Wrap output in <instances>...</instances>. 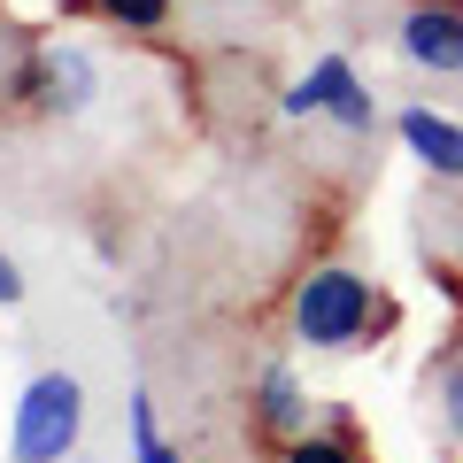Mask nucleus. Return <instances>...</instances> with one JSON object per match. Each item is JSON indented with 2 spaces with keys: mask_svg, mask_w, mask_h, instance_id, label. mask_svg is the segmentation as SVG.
Listing matches in <instances>:
<instances>
[{
  "mask_svg": "<svg viewBox=\"0 0 463 463\" xmlns=\"http://www.w3.org/2000/svg\"><path fill=\"white\" fill-rule=\"evenodd\" d=\"M24 301V270H16V255H0V309H16Z\"/></svg>",
  "mask_w": 463,
  "mask_h": 463,
  "instance_id": "f8f14e48",
  "label": "nucleus"
},
{
  "mask_svg": "<svg viewBox=\"0 0 463 463\" xmlns=\"http://www.w3.org/2000/svg\"><path fill=\"white\" fill-rule=\"evenodd\" d=\"M255 425H263L270 440H301V432L317 425V410H309V394H301V379H294L286 355H270V364L255 371Z\"/></svg>",
  "mask_w": 463,
  "mask_h": 463,
  "instance_id": "0eeeda50",
  "label": "nucleus"
},
{
  "mask_svg": "<svg viewBox=\"0 0 463 463\" xmlns=\"http://www.w3.org/2000/svg\"><path fill=\"white\" fill-rule=\"evenodd\" d=\"M93 54L70 47V39H54V47H24L16 62H8V100L16 109H39V116H78L85 100H93Z\"/></svg>",
  "mask_w": 463,
  "mask_h": 463,
  "instance_id": "7ed1b4c3",
  "label": "nucleus"
},
{
  "mask_svg": "<svg viewBox=\"0 0 463 463\" xmlns=\"http://www.w3.org/2000/svg\"><path fill=\"white\" fill-rule=\"evenodd\" d=\"M78 440H85V379L78 371H39V379L16 394L8 456L16 463H62Z\"/></svg>",
  "mask_w": 463,
  "mask_h": 463,
  "instance_id": "f03ea898",
  "label": "nucleus"
},
{
  "mask_svg": "<svg viewBox=\"0 0 463 463\" xmlns=\"http://www.w3.org/2000/svg\"><path fill=\"white\" fill-rule=\"evenodd\" d=\"M132 463H185L178 448L163 440V425H155V402H147V386H132Z\"/></svg>",
  "mask_w": 463,
  "mask_h": 463,
  "instance_id": "9d476101",
  "label": "nucleus"
},
{
  "mask_svg": "<svg viewBox=\"0 0 463 463\" xmlns=\"http://www.w3.org/2000/svg\"><path fill=\"white\" fill-rule=\"evenodd\" d=\"M286 116H332V124H340V132H355V139L379 132V100H371V85L355 78V62H347V54H317L309 78L286 85Z\"/></svg>",
  "mask_w": 463,
  "mask_h": 463,
  "instance_id": "20e7f679",
  "label": "nucleus"
},
{
  "mask_svg": "<svg viewBox=\"0 0 463 463\" xmlns=\"http://www.w3.org/2000/svg\"><path fill=\"white\" fill-rule=\"evenodd\" d=\"M394 139L417 155V170H432L440 185H463V124L440 109H402L394 116Z\"/></svg>",
  "mask_w": 463,
  "mask_h": 463,
  "instance_id": "423d86ee",
  "label": "nucleus"
},
{
  "mask_svg": "<svg viewBox=\"0 0 463 463\" xmlns=\"http://www.w3.org/2000/svg\"><path fill=\"white\" fill-rule=\"evenodd\" d=\"M286 325H294V340L309 347V355H355V347H371L379 332H394V301H386L364 270L317 263L309 279L294 286V301H286Z\"/></svg>",
  "mask_w": 463,
  "mask_h": 463,
  "instance_id": "f257e3e1",
  "label": "nucleus"
},
{
  "mask_svg": "<svg viewBox=\"0 0 463 463\" xmlns=\"http://www.w3.org/2000/svg\"><path fill=\"white\" fill-rule=\"evenodd\" d=\"M170 8H178V0H62V16H100L109 32H139V39L163 32Z\"/></svg>",
  "mask_w": 463,
  "mask_h": 463,
  "instance_id": "6e6552de",
  "label": "nucleus"
},
{
  "mask_svg": "<svg viewBox=\"0 0 463 463\" xmlns=\"http://www.w3.org/2000/svg\"><path fill=\"white\" fill-rule=\"evenodd\" d=\"M402 62L410 70H432V78H463V8L456 0H417L394 32Z\"/></svg>",
  "mask_w": 463,
  "mask_h": 463,
  "instance_id": "39448f33",
  "label": "nucleus"
},
{
  "mask_svg": "<svg viewBox=\"0 0 463 463\" xmlns=\"http://www.w3.org/2000/svg\"><path fill=\"white\" fill-rule=\"evenodd\" d=\"M286 463H364L347 410H325V425H309L301 440H286Z\"/></svg>",
  "mask_w": 463,
  "mask_h": 463,
  "instance_id": "1a4fd4ad",
  "label": "nucleus"
},
{
  "mask_svg": "<svg viewBox=\"0 0 463 463\" xmlns=\"http://www.w3.org/2000/svg\"><path fill=\"white\" fill-rule=\"evenodd\" d=\"M432 371H440V432L463 448V347H448Z\"/></svg>",
  "mask_w": 463,
  "mask_h": 463,
  "instance_id": "9b49d317",
  "label": "nucleus"
},
{
  "mask_svg": "<svg viewBox=\"0 0 463 463\" xmlns=\"http://www.w3.org/2000/svg\"><path fill=\"white\" fill-rule=\"evenodd\" d=\"M0 100H8V62H0Z\"/></svg>",
  "mask_w": 463,
  "mask_h": 463,
  "instance_id": "ddd939ff",
  "label": "nucleus"
}]
</instances>
